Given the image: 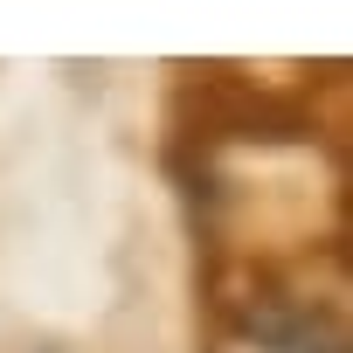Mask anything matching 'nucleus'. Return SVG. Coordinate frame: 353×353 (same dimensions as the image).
I'll return each mask as SVG.
<instances>
[{
	"mask_svg": "<svg viewBox=\"0 0 353 353\" xmlns=\"http://www.w3.org/2000/svg\"><path fill=\"white\" fill-rule=\"evenodd\" d=\"M201 298L215 325L256 353H346V312L332 291L305 277V263L284 256H243L201 250Z\"/></svg>",
	"mask_w": 353,
	"mask_h": 353,
	"instance_id": "obj_2",
	"label": "nucleus"
},
{
	"mask_svg": "<svg viewBox=\"0 0 353 353\" xmlns=\"http://www.w3.org/2000/svg\"><path fill=\"white\" fill-rule=\"evenodd\" d=\"M312 139H332L325 118H319L312 83H263L236 63H181L173 83H166V145H159V159L181 181V194L201 201V222L222 201V173H215L222 152H236V145L284 152V145H312Z\"/></svg>",
	"mask_w": 353,
	"mask_h": 353,
	"instance_id": "obj_1",
	"label": "nucleus"
}]
</instances>
